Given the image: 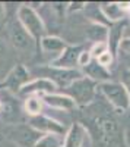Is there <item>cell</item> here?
<instances>
[{
	"label": "cell",
	"mask_w": 130,
	"mask_h": 147,
	"mask_svg": "<svg viewBox=\"0 0 130 147\" xmlns=\"http://www.w3.org/2000/svg\"><path fill=\"white\" fill-rule=\"evenodd\" d=\"M2 109H3V103L0 102V112H2Z\"/></svg>",
	"instance_id": "cell-30"
},
{
	"label": "cell",
	"mask_w": 130,
	"mask_h": 147,
	"mask_svg": "<svg viewBox=\"0 0 130 147\" xmlns=\"http://www.w3.org/2000/svg\"><path fill=\"white\" fill-rule=\"evenodd\" d=\"M40 44H41L42 52L47 56L54 57V60L60 56L63 53V50L67 47L64 40H62L60 37H54V35H44L40 41Z\"/></svg>",
	"instance_id": "cell-11"
},
{
	"label": "cell",
	"mask_w": 130,
	"mask_h": 147,
	"mask_svg": "<svg viewBox=\"0 0 130 147\" xmlns=\"http://www.w3.org/2000/svg\"><path fill=\"white\" fill-rule=\"evenodd\" d=\"M66 90H67V96L72 97L75 103L85 106V105H89L94 100V97H95L97 82L89 80L88 77H82L76 80L75 82H72Z\"/></svg>",
	"instance_id": "cell-2"
},
{
	"label": "cell",
	"mask_w": 130,
	"mask_h": 147,
	"mask_svg": "<svg viewBox=\"0 0 130 147\" xmlns=\"http://www.w3.org/2000/svg\"><path fill=\"white\" fill-rule=\"evenodd\" d=\"M7 44H6V41L0 37V59H3L6 55H7Z\"/></svg>",
	"instance_id": "cell-25"
},
{
	"label": "cell",
	"mask_w": 130,
	"mask_h": 147,
	"mask_svg": "<svg viewBox=\"0 0 130 147\" xmlns=\"http://www.w3.org/2000/svg\"><path fill=\"white\" fill-rule=\"evenodd\" d=\"M3 18H5V7H3V5H0V21Z\"/></svg>",
	"instance_id": "cell-28"
},
{
	"label": "cell",
	"mask_w": 130,
	"mask_h": 147,
	"mask_svg": "<svg viewBox=\"0 0 130 147\" xmlns=\"http://www.w3.org/2000/svg\"><path fill=\"white\" fill-rule=\"evenodd\" d=\"M18 21L23 27V30H25L34 40H37L38 43L41 41V38L44 37V32H45V28H44L42 19L40 18V15L32 7L25 6V5L21 6L18 9Z\"/></svg>",
	"instance_id": "cell-1"
},
{
	"label": "cell",
	"mask_w": 130,
	"mask_h": 147,
	"mask_svg": "<svg viewBox=\"0 0 130 147\" xmlns=\"http://www.w3.org/2000/svg\"><path fill=\"white\" fill-rule=\"evenodd\" d=\"M91 60H92L91 53L86 52V50H82V53H80V56H79V62H78V65H80V66H84V68H85L86 65L91 63Z\"/></svg>",
	"instance_id": "cell-23"
},
{
	"label": "cell",
	"mask_w": 130,
	"mask_h": 147,
	"mask_svg": "<svg viewBox=\"0 0 130 147\" xmlns=\"http://www.w3.org/2000/svg\"><path fill=\"white\" fill-rule=\"evenodd\" d=\"M29 82V71L23 65H16L10 69L6 78L2 82V87L10 93H18L22 90L23 85Z\"/></svg>",
	"instance_id": "cell-7"
},
{
	"label": "cell",
	"mask_w": 130,
	"mask_h": 147,
	"mask_svg": "<svg viewBox=\"0 0 130 147\" xmlns=\"http://www.w3.org/2000/svg\"><path fill=\"white\" fill-rule=\"evenodd\" d=\"M129 9H130L129 3H104V5H101V12L110 21H120V19L126 18Z\"/></svg>",
	"instance_id": "cell-15"
},
{
	"label": "cell",
	"mask_w": 130,
	"mask_h": 147,
	"mask_svg": "<svg viewBox=\"0 0 130 147\" xmlns=\"http://www.w3.org/2000/svg\"><path fill=\"white\" fill-rule=\"evenodd\" d=\"M121 35H123V28L121 25H115L113 30L108 31V52L111 55L115 53L117 47H120V43H121Z\"/></svg>",
	"instance_id": "cell-17"
},
{
	"label": "cell",
	"mask_w": 130,
	"mask_h": 147,
	"mask_svg": "<svg viewBox=\"0 0 130 147\" xmlns=\"http://www.w3.org/2000/svg\"><path fill=\"white\" fill-rule=\"evenodd\" d=\"M41 100L38 99L37 96H32V97H28L27 102H25V110L27 113H29L31 116H37L41 113Z\"/></svg>",
	"instance_id": "cell-20"
},
{
	"label": "cell",
	"mask_w": 130,
	"mask_h": 147,
	"mask_svg": "<svg viewBox=\"0 0 130 147\" xmlns=\"http://www.w3.org/2000/svg\"><path fill=\"white\" fill-rule=\"evenodd\" d=\"M88 35L95 43H105V40L108 38V30L99 24H92L88 30Z\"/></svg>",
	"instance_id": "cell-18"
},
{
	"label": "cell",
	"mask_w": 130,
	"mask_h": 147,
	"mask_svg": "<svg viewBox=\"0 0 130 147\" xmlns=\"http://www.w3.org/2000/svg\"><path fill=\"white\" fill-rule=\"evenodd\" d=\"M97 62L101 65V66H104V68H107L108 65H111V62H113V55L110 53V52H105V53H102L98 59H95Z\"/></svg>",
	"instance_id": "cell-22"
},
{
	"label": "cell",
	"mask_w": 130,
	"mask_h": 147,
	"mask_svg": "<svg viewBox=\"0 0 130 147\" xmlns=\"http://www.w3.org/2000/svg\"><path fill=\"white\" fill-rule=\"evenodd\" d=\"M105 52H108V46H107V43H95L94 44V47L91 49V56L94 57V59H98L102 53H105Z\"/></svg>",
	"instance_id": "cell-21"
},
{
	"label": "cell",
	"mask_w": 130,
	"mask_h": 147,
	"mask_svg": "<svg viewBox=\"0 0 130 147\" xmlns=\"http://www.w3.org/2000/svg\"><path fill=\"white\" fill-rule=\"evenodd\" d=\"M99 90L115 109L126 112L130 107V96L121 82H102L99 85Z\"/></svg>",
	"instance_id": "cell-3"
},
{
	"label": "cell",
	"mask_w": 130,
	"mask_h": 147,
	"mask_svg": "<svg viewBox=\"0 0 130 147\" xmlns=\"http://www.w3.org/2000/svg\"><path fill=\"white\" fill-rule=\"evenodd\" d=\"M86 136L88 134H86L85 127L82 124H79V122H75V124L66 131L63 147H82Z\"/></svg>",
	"instance_id": "cell-12"
},
{
	"label": "cell",
	"mask_w": 130,
	"mask_h": 147,
	"mask_svg": "<svg viewBox=\"0 0 130 147\" xmlns=\"http://www.w3.org/2000/svg\"><path fill=\"white\" fill-rule=\"evenodd\" d=\"M54 90H57V87L53 81L47 80V78H37L34 81H29L27 85H23L21 93H23V94H37V93L50 94Z\"/></svg>",
	"instance_id": "cell-13"
},
{
	"label": "cell",
	"mask_w": 130,
	"mask_h": 147,
	"mask_svg": "<svg viewBox=\"0 0 130 147\" xmlns=\"http://www.w3.org/2000/svg\"><path fill=\"white\" fill-rule=\"evenodd\" d=\"M45 78L56 84V87H64L67 88L72 82L82 78V72L75 69H58V68H47Z\"/></svg>",
	"instance_id": "cell-9"
},
{
	"label": "cell",
	"mask_w": 130,
	"mask_h": 147,
	"mask_svg": "<svg viewBox=\"0 0 130 147\" xmlns=\"http://www.w3.org/2000/svg\"><path fill=\"white\" fill-rule=\"evenodd\" d=\"M9 41L21 53H28V52L31 53L35 46L34 38L23 30L18 19L9 24Z\"/></svg>",
	"instance_id": "cell-5"
},
{
	"label": "cell",
	"mask_w": 130,
	"mask_h": 147,
	"mask_svg": "<svg viewBox=\"0 0 130 147\" xmlns=\"http://www.w3.org/2000/svg\"><path fill=\"white\" fill-rule=\"evenodd\" d=\"M9 141L18 147H34L37 141L42 137L38 131L29 125H15L9 129Z\"/></svg>",
	"instance_id": "cell-6"
},
{
	"label": "cell",
	"mask_w": 130,
	"mask_h": 147,
	"mask_svg": "<svg viewBox=\"0 0 130 147\" xmlns=\"http://www.w3.org/2000/svg\"><path fill=\"white\" fill-rule=\"evenodd\" d=\"M80 53H82V47L80 46H67L63 50V53L58 56L56 60H53V68L72 69L73 66L78 65Z\"/></svg>",
	"instance_id": "cell-10"
},
{
	"label": "cell",
	"mask_w": 130,
	"mask_h": 147,
	"mask_svg": "<svg viewBox=\"0 0 130 147\" xmlns=\"http://www.w3.org/2000/svg\"><path fill=\"white\" fill-rule=\"evenodd\" d=\"M97 128L102 147H117L120 140V127L114 118L101 116L99 119H97Z\"/></svg>",
	"instance_id": "cell-4"
},
{
	"label": "cell",
	"mask_w": 130,
	"mask_h": 147,
	"mask_svg": "<svg viewBox=\"0 0 130 147\" xmlns=\"http://www.w3.org/2000/svg\"><path fill=\"white\" fill-rule=\"evenodd\" d=\"M0 78H2V77H0Z\"/></svg>",
	"instance_id": "cell-31"
},
{
	"label": "cell",
	"mask_w": 130,
	"mask_h": 147,
	"mask_svg": "<svg viewBox=\"0 0 130 147\" xmlns=\"http://www.w3.org/2000/svg\"><path fill=\"white\" fill-rule=\"evenodd\" d=\"M126 143H127V146L130 147V129H129L127 134H126Z\"/></svg>",
	"instance_id": "cell-29"
},
{
	"label": "cell",
	"mask_w": 130,
	"mask_h": 147,
	"mask_svg": "<svg viewBox=\"0 0 130 147\" xmlns=\"http://www.w3.org/2000/svg\"><path fill=\"white\" fill-rule=\"evenodd\" d=\"M34 147H63V137L54 136V134H45Z\"/></svg>",
	"instance_id": "cell-19"
},
{
	"label": "cell",
	"mask_w": 130,
	"mask_h": 147,
	"mask_svg": "<svg viewBox=\"0 0 130 147\" xmlns=\"http://www.w3.org/2000/svg\"><path fill=\"white\" fill-rule=\"evenodd\" d=\"M0 147H18V146L13 144V143H10L9 140H2L0 138Z\"/></svg>",
	"instance_id": "cell-27"
},
{
	"label": "cell",
	"mask_w": 130,
	"mask_h": 147,
	"mask_svg": "<svg viewBox=\"0 0 130 147\" xmlns=\"http://www.w3.org/2000/svg\"><path fill=\"white\" fill-rule=\"evenodd\" d=\"M42 100L54 107V109H60V110H72L75 109L76 103L72 97H69L67 94H56V93H50V94H44Z\"/></svg>",
	"instance_id": "cell-14"
},
{
	"label": "cell",
	"mask_w": 130,
	"mask_h": 147,
	"mask_svg": "<svg viewBox=\"0 0 130 147\" xmlns=\"http://www.w3.org/2000/svg\"><path fill=\"white\" fill-rule=\"evenodd\" d=\"M120 49H121L123 52L130 53V37H129V38H126V40H121V43H120Z\"/></svg>",
	"instance_id": "cell-26"
},
{
	"label": "cell",
	"mask_w": 130,
	"mask_h": 147,
	"mask_svg": "<svg viewBox=\"0 0 130 147\" xmlns=\"http://www.w3.org/2000/svg\"><path fill=\"white\" fill-rule=\"evenodd\" d=\"M29 127L34 128L35 131H38L40 134H54V136H60L63 137V134H66V127L60 122H57L48 116L44 115H37V116H31L29 119Z\"/></svg>",
	"instance_id": "cell-8"
},
{
	"label": "cell",
	"mask_w": 130,
	"mask_h": 147,
	"mask_svg": "<svg viewBox=\"0 0 130 147\" xmlns=\"http://www.w3.org/2000/svg\"><path fill=\"white\" fill-rule=\"evenodd\" d=\"M121 84L124 85V88L127 90V93L130 96V69H126L123 72V82Z\"/></svg>",
	"instance_id": "cell-24"
},
{
	"label": "cell",
	"mask_w": 130,
	"mask_h": 147,
	"mask_svg": "<svg viewBox=\"0 0 130 147\" xmlns=\"http://www.w3.org/2000/svg\"><path fill=\"white\" fill-rule=\"evenodd\" d=\"M85 74L88 75L89 80L95 81V82H107V80L110 78V72L107 71V68L101 66L95 59L91 60V63L85 66Z\"/></svg>",
	"instance_id": "cell-16"
}]
</instances>
